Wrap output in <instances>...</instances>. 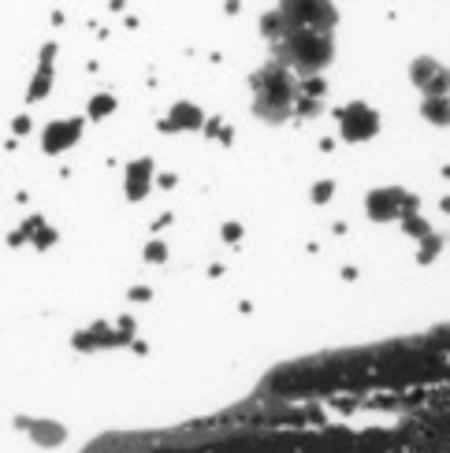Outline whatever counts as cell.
<instances>
[{"label": "cell", "instance_id": "cell-1", "mask_svg": "<svg viewBox=\"0 0 450 453\" xmlns=\"http://www.w3.org/2000/svg\"><path fill=\"white\" fill-rule=\"evenodd\" d=\"M275 52H279V64L287 71H294V79H316L328 64H331V30H287L283 37L275 42Z\"/></svg>", "mask_w": 450, "mask_h": 453}, {"label": "cell", "instance_id": "cell-2", "mask_svg": "<svg viewBox=\"0 0 450 453\" xmlns=\"http://www.w3.org/2000/svg\"><path fill=\"white\" fill-rule=\"evenodd\" d=\"M253 93H257L253 111L268 123H283L298 108V79L279 60L265 64L253 74Z\"/></svg>", "mask_w": 450, "mask_h": 453}, {"label": "cell", "instance_id": "cell-3", "mask_svg": "<svg viewBox=\"0 0 450 453\" xmlns=\"http://www.w3.org/2000/svg\"><path fill=\"white\" fill-rule=\"evenodd\" d=\"M279 19H283V34L287 30H335L339 12L331 8V0H279Z\"/></svg>", "mask_w": 450, "mask_h": 453}, {"label": "cell", "instance_id": "cell-4", "mask_svg": "<svg viewBox=\"0 0 450 453\" xmlns=\"http://www.w3.org/2000/svg\"><path fill=\"white\" fill-rule=\"evenodd\" d=\"M380 130V116L372 111L369 104H350L346 111H343V138H350V142H365V138H372Z\"/></svg>", "mask_w": 450, "mask_h": 453}, {"label": "cell", "instance_id": "cell-5", "mask_svg": "<svg viewBox=\"0 0 450 453\" xmlns=\"http://www.w3.org/2000/svg\"><path fill=\"white\" fill-rule=\"evenodd\" d=\"M417 201H409L402 190H376L369 197V212L372 219H395L399 212H414Z\"/></svg>", "mask_w": 450, "mask_h": 453}, {"label": "cell", "instance_id": "cell-6", "mask_svg": "<svg viewBox=\"0 0 450 453\" xmlns=\"http://www.w3.org/2000/svg\"><path fill=\"white\" fill-rule=\"evenodd\" d=\"M82 134V119H64V123H52L45 130V153H64L67 145H74Z\"/></svg>", "mask_w": 450, "mask_h": 453}, {"label": "cell", "instance_id": "cell-7", "mask_svg": "<svg viewBox=\"0 0 450 453\" xmlns=\"http://www.w3.org/2000/svg\"><path fill=\"white\" fill-rule=\"evenodd\" d=\"M414 82L428 93V97H439V93L446 89V71L436 60H417L414 64Z\"/></svg>", "mask_w": 450, "mask_h": 453}, {"label": "cell", "instance_id": "cell-8", "mask_svg": "<svg viewBox=\"0 0 450 453\" xmlns=\"http://www.w3.org/2000/svg\"><path fill=\"white\" fill-rule=\"evenodd\" d=\"M149 179H153V164H149V160H135V164H130V186H127V197H130V201H138V197L145 194Z\"/></svg>", "mask_w": 450, "mask_h": 453}, {"label": "cell", "instance_id": "cell-9", "mask_svg": "<svg viewBox=\"0 0 450 453\" xmlns=\"http://www.w3.org/2000/svg\"><path fill=\"white\" fill-rule=\"evenodd\" d=\"M52 56H56V49H52V45H45V52H42V71H37V79H34V86H30V93H27L30 101L45 97V89H49V79H52Z\"/></svg>", "mask_w": 450, "mask_h": 453}, {"label": "cell", "instance_id": "cell-10", "mask_svg": "<svg viewBox=\"0 0 450 453\" xmlns=\"http://www.w3.org/2000/svg\"><path fill=\"white\" fill-rule=\"evenodd\" d=\"M201 123H205V119H201V111H198L194 104H179V108L172 111V119H167L164 127H167V130H175V127H179V130H194V127H201Z\"/></svg>", "mask_w": 450, "mask_h": 453}, {"label": "cell", "instance_id": "cell-11", "mask_svg": "<svg viewBox=\"0 0 450 453\" xmlns=\"http://www.w3.org/2000/svg\"><path fill=\"white\" fill-rule=\"evenodd\" d=\"M19 427H27L37 442H60L64 439V427L56 424H37V420H19Z\"/></svg>", "mask_w": 450, "mask_h": 453}, {"label": "cell", "instance_id": "cell-12", "mask_svg": "<svg viewBox=\"0 0 450 453\" xmlns=\"http://www.w3.org/2000/svg\"><path fill=\"white\" fill-rule=\"evenodd\" d=\"M424 111H428V119H432V123H446V97H443V93H439V97H428Z\"/></svg>", "mask_w": 450, "mask_h": 453}, {"label": "cell", "instance_id": "cell-13", "mask_svg": "<svg viewBox=\"0 0 450 453\" xmlns=\"http://www.w3.org/2000/svg\"><path fill=\"white\" fill-rule=\"evenodd\" d=\"M108 108H112V97H97V101H93V116H105Z\"/></svg>", "mask_w": 450, "mask_h": 453}, {"label": "cell", "instance_id": "cell-14", "mask_svg": "<svg viewBox=\"0 0 450 453\" xmlns=\"http://www.w3.org/2000/svg\"><path fill=\"white\" fill-rule=\"evenodd\" d=\"M145 257H149V260H164V245H149Z\"/></svg>", "mask_w": 450, "mask_h": 453}, {"label": "cell", "instance_id": "cell-15", "mask_svg": "<svg viewBox=\"0 0 450 453\" xmlns=\"http://www.w3.org/2000/svg\"><path fill=\"white\" fill-rule=\"evenodd\" d=\"M313 197H316V201H324V197H331V186H328V182H324V186H316V194H313Z\"/></svg>", "mask_w": 450, "mask_h": 453}]
</instances>
